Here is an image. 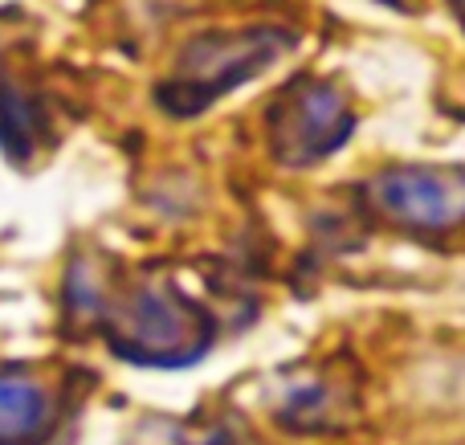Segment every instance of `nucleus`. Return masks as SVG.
<instances>
[{"instance_id": "nucleus-3", "label": "nucleus", "mask_w": 465, "mask_h": 445, "mask_svg": "<svg viewBox=\"0 0 465 445\" xmlns=\"http://www.w3.org/2000/svg\"><path fill=\"white\" fill-rule=\"evenodd\" d=\"M343 103L335 90L327 86H306L302 94H294L282 114V135L290 139V155L294 160H311V155L327 152L343 139Z\"/></svg>"}, {"instance_id": "nucleus-5", "label": "nucleus", "mask_w": 465, "mask_h": 445, "mask_svg": "<svg viewBox=\"0 0 465 445\" xmlns=\"http://www.w3.org/2000/svg\"><path fill=\"white\" fill-rule=\"evenodd\" d=\"M453 5H458V13H461V21H465V0H453Z\"/></svg>"}, {"instance_id": "nucleus-2", "label": "nucleus", "mask_w": 465, "mask_h": 445, "mask_svg": "<svg viewBox=\"0 0 465 445\" xmlns=\"http://www.w3.org/2000/svg\"><path fill=\"white\" fill-rule=\"evenodd\" d=\"M380 193H384L388 209L396 217L425 221V225H445V221L465 213V176H458V172H433V168L392 172Z\"/></svg>"}, {"instance_id": "nucleus-1", "label": "nucleus", "mask_w": 465, "mask_h": 445, "mask_svg": "<svg viewBox=\"0 0 465 445\" xmlns=\"http://www.w3.org/2000/svg\"><path fill=\"white\" fill-rule=\"evenodd\" d=\"M282 41L278 33H232V37H204L188 49L184 65L176 74L180 94L217 98L221 90L245 82L249 74H257L270 57H278Z\"/></svg>"}, {"instance_id": "nucleus-4", "label": "nucleus", "mask_w": 465, "mask_h": 445, "mask_svg": "<svg viewBox=\"0 0 465 445\" xmlns=\"http://www.w3.org/2000/svg\"><path fill=\"white\" fill-rule=\"evenodd\" d=\"M45 425V400L25 381H0V445H25Z\"/></svg>"}]
</instances>
